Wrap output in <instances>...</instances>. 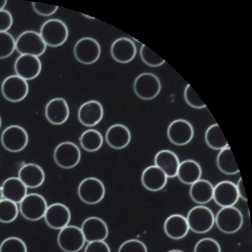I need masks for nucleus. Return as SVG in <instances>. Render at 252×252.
<instances>
[{"label": "nucleus", "mask_w": 252, "mask_h": 252, "mask_svg": "<svg viewBox=\"0 0 252 252\" xmlns=\"http://www.w3.org/2000/svg\"><path fill=\"white\" fill-rule=\"evenodd\" d=\"M216 162L218 169L224 174L235 175L240 172L229 145L220 151L217 157Z\"/></svg>", "instance_id": "29"}, {"label": "nucleus", "mask_w": 252, "mask_h": 252, "mask_svg": "<svg viewBox=\"0 0 252 252\" xmlns=\"http://www.w3.org/2000/svg\"><path fill=\"white\" fill-rule=\"evenodd\" d=\"M45 117L53 125H62L68 119L70 110L66 100L55 98L49 100L45 106Z\"/></svg>", "instance_id": "20"}, {"label": "nucleus", "mask_w": 252, "mask_h": 252, "mask_svg": "<svg viewBox=\"0 0 252 252\" xmlns=\"http://www.w3.org/2000/svg\"><path fill=\"white\" fill-rule=\"evenodd\" d=\"M2 199H3V194H2L1 188V187H0V201H1Z\"/></svg>", "instance_id": "44"}, {"label": "nucleus", "mask_w": 252, "mask_h": 252, "mask_svg": "<svg viewBox=\"0 0 252 252\" xmlns=\"http://www.w3.org/2000/svg\"><path fill=\"white\" fill-rule=\"evenodd\" d=\"M161 88L160 81L153 73H142L134 81V92L142 100L154 99L158 95Z\"/></svg>", "instance_id": "6"}, {"label": "nucleus", "mask_w": 252, "mask_h": 252, "mask_svg": "<svg viewBox=\"0 0 252 252\" xmlns=\"http://www.w3.org/2000/svg\"><path fill=\"white\" fill-rule=\"evenodd\" d=\"M17 76L26 81L37 78L41 71V63L38 57L32 55H21L15 63Z\"/></svg>", "instance_id": "17"}, {"label": "nucleus", "mask_w": 252, "mask_h": 252, "mask_svg": "<svg viewBox=\"0 0 252 252\" xmlns=\"http://www.w3.org/2000/svg\"><path fill=\"white\" fill-rule=\"evenodd\" d=\"M200 165L194 159H186L179 165L177 176L185 185H192L202 177Z\"/></svg>", "instance_id": "27"}, {"label": "nucleus", "mask_w": 252, "mask_h": 252, "mask_svg": "<svg viewBox=\"0 0 252 252\" xmlns=\"http://www.w3.org/2000/svg\"><path fill=\"white\" fill-rule=\"evenodd\" d=\"M189 195L196 204L203 205L210 202L214 195V186L206 179H199L190 185Z\"/></svg>", "instance_id": "28"}, {"label": "nucleus", "mask_w": 252, "mask_h": 252, "mask_svg": "<svg viewBox=\"0 0 252 252\" xmlns=\"http://www.w3.org/2000/svg\"><path fill=\"white\" fill-rule=\"evenodd\" d=\"M80 228L86 242L104 241L108 236L107 224L98 217L87 218Z\"/></svg>", "instance_id": "15"}, {"label": "nucleus", "mask_w": 252, "mask_h": 252, "mask_svg": "<svg viewBox=\"0 0 252 252\" xmlns=\"http://www.w3.org/2000/svg\"><path fill=\"white\" fill-rule=\"evenodd\" d=\"M163 230L171 239L180 240L187 235L190 229L185 217L180 214H173L165 220Z\"/></svg>", "instance_id": "25"}, {"label": "nucleus", "mask_w": 252, "mask_h": 252, "mask_svg": "<svg viewBox=\"0 0 252 252\" xmlns=\"http://www.w3.org/2000/svg\"><path fill=\"white\" fill-rule=\"evenodd\" d=\"M85 252H111L108 244L104 241L88 242Z\"/></svg>", "instance_id": "41"}, {"label": "nucleus", "mask_w": 252, "mask_h": 252, "mask_svg": "<svg viewBox=\"0 0 252 252\" xmlns=\"http://www.w3.org/2000/svg\"><path fill=\"white\" fill-rule=\"evenodd\" d=\"M81 147L85 151L94 153L98 151L103 144V137L97 130L90 129L86 130L80 137Z\"/></svg>", "instance_id": "31"}, {"label": "nucleus", "mask_w": 252, "mask_h": 252, "mask_svg": "<svg viewBox=\"0 0 252 252\" xmlns=\"http://www.w3.org/2000/svg\"><path fill=\"white\" fill-rule=\"evenodd\" d=\"M16 41L13 35L3 32H0V59L8 58L15 50Z\"/></svg>", "instance_id": "34"}, {"label": "nucleus", "mask_w": 252, "mask_h": 252, "mask_svg": "<svg viewBox=\"0 0 252 252\" xmlns=\"http://www.w3.org/2000/svg\"><path fill=\"white\" fill-rule=\"evenodd\" d=\"M103 115L102 104L95 100L84 102L78 110L79 121L86 127H94L97 125L101 121Z\"/></svg>", "instance_id": "19"}, {"label": "nucleus", "mask_w": 252, "mask_h": 252, "mask_svg": "<svg viewBox=\"0 0 252 252\" xmlns=\"http://www.w3.org/2000/svg\"><path fill=\"white\" fill-rule=\"evenodd\" d=\"M205 141L211 149L221 151L228 146V142L218 124H213L205 133Z\"/></svg>", "instance_id": "30"}, {"label": "nucleus", "mask_w": 252, "mask_h": 252, "mask_svg": "<svg viewBox=\"0 0 252 252\" xmlns=\"http://www.w3.org/2000/svg\"><path fill=\"white\" fill-rule=\"evenodd\" d=\"M140 56L143 62L151 67L160 66L165 63L164 59L145 44L142 45L140 49Z\"/></svg>", "instance_id": "35"}, {"label": "nucleus", "mask_w": 252, "mask_h": 252, "mask_svg": "<svg viewBox=\"0 0 252 252\" xmlns=\"http://www.w3.org/2000/svg\"><path fill=\"white\" fill-rule=\"evenodd\" d=\"M7 0H0V11L4 9V7L7 5Z\"/></svg>", "instance_id": "43"}, {"label": "nucleus", "mask_w": 252, "mask_h": 252, "mask_svg": "<svg viewBox=\"0 0 252 252\" xmlns=\"http://www.w3.org/2000/svg\"><path fill=\"white\" fill-rule=\"evenodd\" d=\"M180 161L174 152L161 150L156 155L155 164L166 175L167 178L177 177Z\"/></svg>", "instance_id": "24"}, {"label": "nucleus", "mask_w": 252, "mask_h": 252, "mask_svg": "<svg viewBox=\"0 0 252 252\" xmlns=\"http://www.w3.org/2000/svg\"><path fill=\"white\" fill-rule=\"evenodd\" d=\"M194 252H221V248L214 238H204L197 242Z\"/></svg>", "instance_id": "37"}, {"label": "nucleus", "mask_w": 252, "mask_h": 252, "mask_svg": "<svg viewBox=\"0 0 252 252\" xmlns=\"http://www.w3.org/2000/svg\"><path fill=\"white\" fill-rule=\"evenodd\" d=\"M105 139L108 146L112 149H123L131 141V134L129 129L123 124H114L106 131Z\"/></svg>", "instance_id": "22"}, {"label": "nucleus", "mask_w": 252, "mask_h": 252, "mask_svg": "<svg viewBox=\"0 0 252 252\" xmlns=\"http://www.w3.org/2000/svg\"><path fill=\"white\" fill-rule=\"evenodd\" d=\"M105 187L100 179L88 177L81 181L78 189L79 198L89 205L99 203L105 196Z\"/></svg>", "instance_id": "8"}, {"label": "nucleus", "mask_w": 252, "mask_h": 252, "mask_svg": "<svg viewBox=\"0 0 252 252\" xmlns=\"http://www.w3.org/2000/svg\"><path fill=\"white\" fill-rule=\"evenodd\" d=\"M1 124H2L1 118V116H0V129H1Z\"/></svg>", "instance_id": "46"}, {"label": "nucleus", "mask_w": 252, "mask_h": 252, "mask_svg": "<svg viewBox=\"0 0 252 252\" xmlns=\"http://www.w3.org/2000/svg\"><path fill=\"white\" fill-rule=\"evenodd\" d=\"M184 98L187 104L190 107L196 108V109H202L206 107V104L202 101L198 94H197L190 84H187L185 89Z\"/></svg>", "instance_id": "36"}, {"label": "nucleus", "mask_w": 252, "mask_h": 252, "mask_svg": "<svg viewBox=\"0 0 252 252\" xmlns=\"http://www.w3.org/2000/svg\"><path fill=\"white\" fill-rule=\"evenodd\" d=\"M118 252H148L147 246L137 239L126 240L121 244Z\"/></svg>", "instance_id": "38"}, {"label": "nucleus", "mask_w": 252, "mask_h": 252, "mask_svg": "<svg viewBox=\"0 0 252 252\" xmlns=\"http://www.w3.org/2000/svg\"><path fill=\"white\" fill-rule=\"evenodd\" d=\"M13 23V16L7 10L0 11V32L9 31Z\"/></svg>", "instance_id": "40"}, {"label": "nucleus", "mask_w": 252, "mask_h": 252, "mask_svg": "<svg viewBox=\"0 0 252 252\" xmlns=\"http://www.w3.org/2000/svg\"><path fill=\"white\" fill-rule=\"evenodd\" d=\"M53 158L55 163L61 168H74L80 163V149L72 142H63L55 148Z\"/></svg>", "instance_id": "10"}, {"label": "nucleus", "mask_w": 252, "mask_h": 252, "mask_svg": "<svg viewBox=\"0 0 252 252\" xmlns=\"http://www.w3.org/2000/svg\"><path fill=\"white\" fill-rule=\"evenodd\" d=\"M47 45L39 33L35 31H25L18 37L15 49L21 55H32L39 57L46 50Z\"/></svg>", "instance_id": "3"}, {"label": "nucleus", "mask_w": 252, "mask_h": 252, "mask_svg": "<svg viewBox=\"0 0 252 252\" xmlns=\"http://www.w3.org/2000/svg\"><path fill=\"white\" fill-rule=\"evenodd\" d=\"M43 218L49 227L61 230L68 225L71 220V213L66 205L54 203L47 207Z\"/></svg>", "instance_id": "14"}, {"label": "nucleus", "mask_w": 252, "mask_h": 252, "mask_svg": "<svg viewBox=\"0 0 252 252\" xmlns=\"http://www.w3.org/2000/svg\"><path fill=\"white\" fill-rule=\"evenodd\" d=\"M186 219L189 229L195 233H206L212 229L215 224L214 213L208 207L201 205L191 209Z\"/></svg>", "instance_id": "2"}, {"label": "nucleus", "mask_w": 252, "mask_h": 252, "mask_svg": "<svg viewBox=\"0 0 252 252\" xmlns=\"http://www.w3.org/2000/svg\"><path fill=\"white\" fill-rule=\"evenodd\" d=\"M19 204L22 216L32 221H36L44 218L48 207L44 197L37 193L28 194Z\"/></svg>", "instance_id": "5"}, {"label": "nucleus", "mask_w": 252, "mask_h": 252, "mask_svg": "<svg viewBox=\"0 0 252 252\" xmlns=\"http://www.w3.org/2000/svg\"><path fill=\"white\" fill-rule=\"evenodd\" d=\"M236 187L239 198H242V200L244 201H247V196H246L245 188H244L243 181H242L241 177L238 179V181L237 184L236 185Z\"/></svg>", "instance_id": "42"}, {"label": "nucleus", "mask_w": 252, "mask_h": 252, "mask_svg": "<svg viewBox=\"0 0 252 252\" xmlns=\"http://www.w3.org/2000/svg\"><path fill=\"white\" fill-rule=\"evenodd\" d=\"M1 90L6 100L12 102H17L22 101L27 97L29 87L27 81L17 75H12L3 80Z\"/></svg>", "instance_id": "12"}, {"label": "nucleus", "mask_w": 252, "mask_h": 252, "mask_svg": "<svg viewBox=\"0 0 252 252\" xmlns=\"http://www.w3.org/2000/svg\"><path fill=\"white\" fill-rule=\"evenodd\" d=\"M0 252H28L27 244L21 238L11 236L0 244Z\"/></svg>", "instance_id": "33"}, {"label": "nucleus", "mask_w": 252, "mask_h": 252, "mask_svg": "<svg viewBox=\"0 0 252 252\" xmlns=\"http://www.w3.org/2000/svg\"><path fill=\"white\" fill-rule=\"evenodd\" d=\"M167 252H184L181 251V250H170V251H169Z\"/></svg>", "instance_id": "45"}, {"label": "nucleus", "mask_w": 252, "mask_h": 252, "mask_svg": "<svg viewBox=\"0 0 252 252\" xmlns=\"http://www.w3.org/2000/svg\"><path fill=\"white\" fill-rule=\"evenodd\" d=\"M68 29L64 22L49 19L41 26L39 35L47 46L57 47L64 44L68 37Z\"/></svg>", "instance_id": "1"}, {"label": "nucleus", "mask_w": 252, "mask_h": 252, "mask_svg": "<svg viewBox=\"0 0 252 252\" xmlns=\"http://www.w3.org/2000/svg\"><path fill=\"white\" fill-rule=\"evenodd\" d=\"M32 7L35 13L41 16L49 17L56 13L59 7L56 5H47V4L33 2Z\"/></svg>", "instance_id": "39"}, {"label": "nucleus", "mask_w": 252, "mask_h": 252, "mask_svg": "<svg viewBox=\"0 0 252 252\" xmlns=\"http://www.w3.org/2000/svg\"><path fill=\"white\" fill-rule=\"evenodd\" d=\"M1 188L3 198L16 204H20L28 194L27 187L19 177H11L5 179L2 183Z\"/></svg>", "instance_id": "26"}, {"label": "nucleus", "mask_w": 252, "mask_h": 252, "mask_svg": "<svg viewBox=\"0 0 252 252\" xmlns=\"http://www.w3.org/2000/svg\"><path fill=\"white\" fill-rule=\"evenodd\" d=\"M19 212L16 203L5 198L0 201V222L3 223L13 222L17 218Z\"/></svg>", "instance_id": "32"}, {"label": "nucleus", "mask_w": 252, "mask_h": 252, "mask_svg": "<svg viewBox=\"0 0 252 252\" xmlns=\"http://www.w3.org/2000/svg\"><path fill=\"white\" fill-rule=\"evenodd\" d=\"M213 199L221 208L234 206L239 199L236 185L230 181L218 183L214 187Z\"/></svg>", "instance_id": "16"}, {"label": "nucleus", "mask_w": 252, "mask_h": 252, "mask_svg": "<svg viewBox=\"0 0 252 252\" xmlns=\"http://www.w3.org/2000/svg\"><path fill=\"white\" fill-rule=\"evenodd\" d=\"M164 172L156 165L147 167L141 175V183L148 190L157 192L164 188L167 182Z\"/></svg>", "instance_id": "23"}, {"label": "nucleus", "mask_w": 252, "mask_h": 252, "mask_svg": "<svg viewBox=\"0 0 252 252\" xmlns=\"http://www.w3.org/2000/svg\"><path fill=\"white\" fill-rule=\"evenodd\" d=\"M243 215L234 206L222 208L215 217V223L219 230L226 234L238 232L243 225Z\"/></svg>", "instance_id": "4"}, {"label": "nucleus", "mask_w": 252, "mask_h": 252, "mask_svg": "<svg viewBox=\"0 0 252 252\" xmlns=\"http://www.w3.org/2000/svg\"><path fill=\"white\" fill-rule=\"evenodd\" d=\"M101 48L98 41L92 37L79 39L74 47V54L77 61L82 64H92L98 61Z\"/></svg>", "instance_id": "11"}, {"label": "nucleus", "mask_w": 252, "mask_h": 252, "mask_svg": "<svg viewBox=\"0 0 252 252\" xmlns=\"http://www.w3.org/2000/svg\"><path fill=\"white\" fill-rule=\"evenodd\" d=\"M194 128L186 120H175L169 124L167 130V138L171 143L177 146H184L192 141Z\"/></svg>", "instance_id": "13"}, {"label": "nucleus", "mask_w": 252, "mask_h": 252, "mask_svg": "<svg viewBox=\"0 0 252 252\" xmlns=\"http://www.w3.org/2000/svg\"><path fill=\"white\" fill-rule=\"evenodd\" d=\"M18 177L27 188L35 189L44 183L45 175L42 167L35 163H29L21 167Z\"/></svg>", "instance_id": "21"}, {"label": "nucleus", "mask_w": 252, "mask_h": 252, "mask_svg": "<svg viewBox=\"0 0 252 252\" xmlns=\"http://www.w3.org/2000/svg\"><path fill=\"white\" fill-rule=\"evenodd\" d=\"M1 143L10 153H19L29 143V135L25 128L17 125L8 126L2 132Z\"/></svg>", "instance_id": "7"}, {"label": "nucleus", "mask_w": 252, "mask_h": 252, "mask_svg": "<svg viewBox=\"0 0 252 252\" xmlns=\"http://www.w3.org/2000/svg\"><path fill=\"white\" fill-rule=\"evenodd\" d=\"M135 43L127 37H120L112 43L110 54L116 62L126 64L133 61L137 54Z\"/></svg>", "instance_id": "18"}, {"label": "nucleus", "mask_w": 252, "mask_h": 252, "mask_svg": "<svg viewBox=\"0 0 252 252\" xmlns=\"http://www.w3.org/2000/svg\"><path fill=\"white\" fill-rule=\"evenodd\" d=\"M86 242L82 230L77 226H65L60 230L57 236L59 247L65 252L80 251Z\"/></svg>", "instance_id": "9"}]
</instances>
